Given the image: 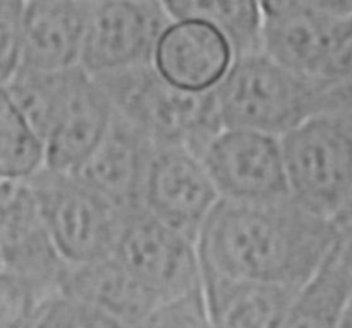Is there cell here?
Here are the masks:
<instances>
[{"mask_svg":"<svg viewBox=\"0 0 352 328\" xmlns=\"http://www.w3.org/2000/svg\"><path fill=\"white\" fill-rule=\"evenodd\" d=\"M95 79L105 89L113 112L155 144L188 148L201 157L223 129L215 91H182L165 81L153 64Z\"/></svg>","mask_w":352,"mask_h":328,"instance_id":"3","label":"cell"},{"mask_svg":"<svg viewBox=\"0 0 352 328\" xmlns=\"http://www.w3.org/2000/svg\"><path fill=\"white\" fill-rule=\"evenodd\" d=\"M337 251H339L340 261H342L344 267L347 268V272H349V275L352 277V222L340 227Z\"/></svg>","mask_w":352,"mask_h":328,"instance_id":"27","label":"cell"},{"mask_svg":"<svg viewBox=\"0 0 352 328\" xmlns=\"http://www.w3.org/2000/svg\"><path fill=\"white\" fill-rule=\"evenodd\" d=\"M112 256L162 305L203 291L198 243L151 215L144 206L120 215Z\"/></svg>","mask_w":352,"mask_h":328,"instance_id":"5","label":"cell"},{"mask_svg":"<svg viewBox=\"0 0 352 328\" xmlns=\"http://www.w3.org/2000/svg\"><path fill=\"white\" fill-rule=\"evenodd\" d=\"M26 0H0V83L7 81L23 61Z\"/></svg>","mask_w":352,"mask_h":328,"instance_id":"23","label":"cell"},{"mask_svg":"<svg viewBox=\"0 0 352 328\" xmlns=\"http://www.w3.org/2000/svg\"><path fill=\"white\" fill-rule=\"evenodd\" d=\"M236 61L232 45L212 24L172 19L155 48L153 67L175 88L205 95L217 91Z\"/></svg>","mask_w":352,"mask_h":328,"instance_id":"13","label":"cell"},{"mask_svg":"<svg viewBox=\"0 0 352 328\" xmlns=\"http://www.w3.org/2000/svg\"><path fill=\"white\" fill-rule=\"evenodd\" d=\"M146 328H213L203 291L162 305Z\"/></svg>","mask_w":352,"mask_h":328,"instance_id":"24","label":"cell"},{"mask_svg":"<svg viewBox=\"0 0 352 328\" xmlns=\"http://www.w3.org/2000/svg\"><path fill=\"white\" fill-rule=\"evenodd\" d=\"M172 21L160 0H91L81 67L93 78L153 64Z\"/></svg>","mask_w":352,"mask_h":328,"instance_id":"7","label":"cell"},{"mask_svg":"<svg viewBox=\"0 0 352 328\" xmlns=\"http://www.w3.org/2000/svg\"><path fill=\"white\" fill-rule=\"evenodd\" d=\"M201 160L222 201L268 203L291 198L282 138L222 129Z\"/></svg>","mask_w":352,"mask_h":328,"instance_id":"8","label":"cell"},{"mask_svg":"<svg viewBox=\"0 0 352 328\" xmlns=\"http://www.w3.org/2000/svg\"><path fill=\"white\" fill-rule=\"evenodd\" d=\"M2 272L64 296L69 263L58 251L30 182H0Z\"/></svg>","mask_w":352,"mask_h":328,"instance_id":"10","label":"cell"},{"mask_svg":"<svg viewBox=\"0 0 352 328\" xmlns=\"http://www.w3.org/2000/svg\"><path fill=\"white\" fill-rule=\"evenodd\" d=\"M112 119L113 107L102 85L81 65L72 67L45 138L47 168L65 174L78 171L103 140Z\"/></svg>","mask_w":352,"mask_h":328,"instance_id":"12","label":"cell"},{"mask_svg":"<svg viewBox=\"0 0 352 328\" xmlns=\"http://www.w3.org/2000/svg\"><path fill=\"white\" fill-rule=\"evenodd\" d=\"M155 143L138 127L113 112L109 131L88 160L72 174L119 212L143 206L144 182Z\"/></svg>","mask_w":352,"mask_h":328,"instance_id":"14","label":"cell"},{"mask_svg":"<svg viewBox=\"0 0 352 328\" xmlns=\"http://www.w3.org/2000/svg\"><path fill=\"white\" fill-rule=\"evenodd\" d=\"M64 296L138 327L146 325L162 306L157 296L113 256L71 265Z\"/></svg>","mask_w":352,"mask_h":328,"instance_id":"17","label":"cell"},{"mask_svg":"<svg viewBox=\"0 0 352 328\" xmlns=\"http://www.w3.org/2000/svg\"><path fill=\"white\" fill-rule=\"evenodd\" d=\"M52 294L34 282L17 275L0 274V328H30Z\"/></svg>","mask_w":352,"mask_h":328,"instance_id":"22","label":"cell"},{"mask_svg":"<svg viewBox=\"0 0 352 328\" xmlns=\"http://www.w3.org/2000/svg\"><path fill=\"white\" fill-rule=\"evenodd\" d=\"M352 296V277L337 248L318 274L301 289L282 328H339Z\"/></svg>","mask_w":352,"mask_h":328,"instance_id":"19","label":"cell"},{"mask_svg":"<svg viewBox=\"0 0 352 328\" xmlns=\"http://www.w3.org/2000/svg\"><path fill=\"white\" fill-rule=\"evenodd\" d=\"M30 328H76L74 303L65 296H57L50 299Z\"/></svg>","mask_w":352,"mask_h":328,"instance_id":"25","label":"cell"},{"mask_svg":"<svg viewBox=\"0 0 352 328\" xmlns=\"http://www.w3.org/2000/svg\"><path fill=\"white\" fill-rule=\"evenodd\" d=\"M263 9V54L289 71L316 79L352 0H268Z\"/></svg>","mask_w":352,"mask_h":328,"instance_id":"9","label":"cell"},{"mask_svg":"<svg viewBox=\"0 0 352 328\" xmlns=\"http://www.w3.org/2000/svg\"><path fill=\"white\" fill-rule=\"evenodd\" d=\"M74 311L76 328H146V325H131V323L122 322L116 316H110L107 313L98 311V309L88 308V306L78 305V303H74Z\"/></svg>","mask_w":352,"mask_h":328,"instance_id":"26","label":"cell"},{"mask_svg":"<svg viewBox=\"0 0 352 328\" xmlns=\"http://www.w3.org/2000/svg\"><path fill=\"white\" fill-rule=\"evenodd\" d=\"M47 168L45 140L16 107L0 95V175L6 181L30 182Z\"/></svg>","mask_w":352,"mask_h":328,"instance_id":"20","label":"cell"},{"mask_svg":"<svg viewBox=\"0 0 352 328\" xmlns=\"http://www.w3.org/2000/svg\"><path fill=\"white\" fill-rule=\"evenodd\" d=\"M91 0H26L21 67L57 72L81 65Z\"/></svg>","mask_w":352,"mask_h":328,"instance_id":"15","label":"cell"},{"mask_svg":"<svg viewBox=\"0 0 352 328\" xmlns=\"http://www.w3.org/2000/svg\"><path fill=\"white\" fill-rule=\"evenodd\" d=\"M223 129H248L284 138L311 117L327 112L318 79L301 76L265 54L237 58L217 88Z\"/></svg>","mask_w":352,"mask_h":328,"instance_id":"2","label":"cell"},{"mask_svg":"<svg viewBox=\"0 0 352 328\" xmlns=\"http://www.w3.org/2000/svg\"><path fill=\"white\" fill-rule=\"evenodd\" d=\"M339 328H352V296L349 303L346 305V308H344L342 316H340Z\"/></svg>","mask_w":352,"mask_h":328,"instance_id":"28","label":"cell"},{"mask_svg":"<svg viewBox=\"0 0 352 328\" xmlns=\"http://www.w3.org/2000/svg\"><path fill=\"white\" fill-rule=\"evenodd\" d=\"M48 230L71 265L112 256L122 212L74 174L45 168L30 181Z\"/></svg>","mask_w":352,"mask_h":328,"instance_id":"6","label":"cell"},{"mask_svg":"<svg viewBox=\"0 0 352 328\" xmlns=\"http://www.w3.org/2000/svg\"><path fill=\"white\" fill-rule=\"evenodd\" d=\"M299 292V287L234 278L203 265V294L213 328H282Z\"/></svg>","mask_w":352,"mask_h":328,"instance_id":"16","label":"cell"},{"mask_svg":"<svg viewBox=\"0 0 352 328\" xmlns=\"http://www.w3.org/2000/svg\"><path fill=\"white\" fill-rule=\"evenodd\" d=\"M349 222H352V199H351L349 206L346 208V212L342 213V217L337 220V226L342 227V226H346V223H349Z\"/></svg>","mask_w":352,"mask_h":328,"instance_id":"29","label":"cell"},{"mask_svg":"<svg viewBox=\"0 0 352 328\" xmlns=\"http://www.w3.org/2000/svg\"><path fill=\"white\" fill-rule=\"evenodd\" d=\"M69 71L71 69L45 72L19 67L7 81L2 83V95L16 107L17 112L43 140L47 138L55 110L67 85Z\"/></svg>","mask_w":352,"mask_h":328,"instance_id":"21","label":"cell"},{"mask_svg":"<svg viewBox=\"0 0 352 328\" xmlns=\"http://www.w3.org/2000/svg\"><path fill=\"white\" fill-rule=\"evenodd\" d=\"M340 227L285 198L220 201L198 239L201 263L223 275L302 289L339 244Z\"/></svg>","mask_w":352,"mask_h":328,"instance_id":"1","label":"cell"},{"mask_svg":"<svg viewBox=\"0 0 352 328\" xmlns=\"http://www.w3.org/2000/svg\"><path fill=\"white\" fill-rule=\"evenodd\" d=\"M282 148L291 198L337 223L352 199V110L311 117Z\"/></svg>","mask_w":352,"mask_h":328,"instance_id":"4","label":"cell"},{"mask_svg":"<svg viewBox=\"0 0 352 328\" xmlns=\"http://www.w3.org/2000/svg\"><path fill=\"white\" fill-rule=\"evenodd\" d=\"M172 19L212 24L232 45L236 57L263 54V9L256 0H165Z\"/></svg>","mask_w":352,"mask_h":328,"instance_id":"18","label":"cell"},{"mask_svg":"<svg viewBox=\"0 0 352 328\" xmlns=\"http://www.w3.org/2000/svg\"><path fill=\"white\" fill-rule=\"evenodd\" d=\"M220 201L201 157L188 148L155 144L143 193V206L151 215L198 243Z\"/></svg>","mask_w":352,"mask_h":328,"instance_id":"11","label":"cell"}]
</instances>
